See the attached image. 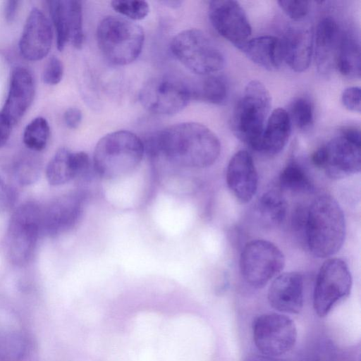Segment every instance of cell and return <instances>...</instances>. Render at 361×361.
Masks as SVG:
<instances>
[{"label": "cell", "mask_w": 361, "mask_h": 361, "mask_svg": "<svg viewBox=\"0 0 361 361\" xmlns=\"http://www.w3.org/2000/svg\"><path fill=\"white\" fill-rule=\"evenodd\" d=\"M142 142L144 151L151 158L163 156L185 168L211 166L221 152L217 136L207 126L195 122L171 126L149 135Z\"/></svg>", "instance_id": "1"}, {"label": "cell", "mask_w": 361, "mask_h": 361, "mask_svg": "<svg viewBox=\"0 0 361 361\" xmlns=\"http://www.w3.org/2000/svg\"><path fill=\"white\" fill-rule=\"evenodd\" d=\"M345 235V217L338 202L329 195L315 198L307 207L303 240L319 258L331 257L341 248Z\"/></svg>", "instance_id": "2"}, {"label": "cell", "mask_w": 361, "mask_h": 361, "mask_svg": "<svg viewBox=\"0 0 361 361\" xmlns=\"http://www.w3.org/2000/svg\"><path fill=\"white\" fill-rule=\"evenodd\" d=\"M144 152L142 140L134 133L114 131L102 137L96 145L93 167L102 178H120L139 165Z\"/></svg>", "instance_id": "3"}, {"label": "cell", "mask_w": 361, "mask_h": 361, "mask_svg": "<svg viewBox=\"0 0 361 361\" xmlns=\"http://www.w3.org/2000/svg\"><path fill=\"white\" fill-rule=\"evenodd\" d=\"M271 105V96L264 85L257 80H252L245 86L233 111L231 121L233 133L257 152Z\"/></svg>", "instance_id": "4"}, {"label": "cell", "mask_w": 361, "mask_h": 361, "mask_svg": "<svg viewBox=\"0 0 361 361\" xmlns=\"http://www.w3.org/2000/svg\"><path fill=\"white\" fill-rule=\"evenodd\" d=\"M99 49L111 63L123 66L133 62L140 54L145 35L142 27L123 17L104 18L97 29Z\"/></svg>", "instance_id": "5"}, {"label": "cell", "mask_w": 361, "mask_h": 361, "mask_svg": "<svg viewBox=\"0 0 361 361\" xmlns=\"http://www.w3.org/2000/svg\"><path fill=\"white\" fill-rule=\"evenodd\" d=\"M360 130L346 127L340 135L317 148L312 155V161L329 178H343L360 171Z\"/></svg>", "instance_id": "6"}, {"label": "cell", "mask_w": 361, "mask_h": 361, "mask_svg": "<svg viewBox=\"0 0 361 361\" xmlns=\"http://www.w3.org/2000/svg\"><path fill=\"white\" fill-rule=\"evenodd\" d=\"M171 50L175 57L194 73L207 75L221 71L224 56L214 42L202 30L188 29L172 39Z\"/></svg>", "instance_id": "7"}, {"label": "cell", "mask_w": 361, "mask_h": 361, "mask_svg": "<svg viewBox=\"0 0 361 361\" xmlns=\"http://www.w3.org/2000/svg\"><path fill=\"white\" fill-rule=\"evenodd\" d=\"M285 264L281 250L266 240H255L243 247L240 257V269L244 280L256 288L264 287L278 275Z\"/></svg>", "instance_id": "8"}, {"label": "cell", "mask_w": 361, "mask_h": 361, "mask_svg": "<svg viewBox=\"0 0 361 361\" xmlns=\"http://www.w3.org/2000/svg\"><path fill=\"white\" fill-rule=\"evenodd\" d=\"M139 101L147 111L159 115H173L182 111L192 99V90L171 75L149 79L139 92Z\"/></svg>", "instance_id": "9"}, {"label": "cell", "mask_w": 361, "mask_h": 361, "mask_svg": "<svg viewBox=\"0 0 361 361\" xmlns=\"http://www.w3.org/2000/svg\"><path fill=\"white\" fill-rule=\"evenodd\" d=\"M352 287V276L347 264L339 258H329L317 276L313 306L320 317L329 314L333 307L346 298Z\"/></svg>", "instance_id": "10"}, {"label": "cell", "mask_w": 361, "mask_h": 361, "mask_svg": "<svg viewBox=\"0 0 361 361\" xmlns=\"http://www.w3.org/2000/svg\"><path fill=\"white\" fill-rule=\"evenodd\" d=\"M252 336L255 346L263 355L275 357L293 348L297 340V329L290 317L269 313L255 319Z\"/></svg>", "instance_id": "11"}, {"label": "cell", "mask_w": 361, "mask_h": 361, "mask_svg": "<svg viewBox=\"0 0 361 361\" xmlns=\"http://www.w3.org/2000/svg\"><path fill=\"white\" fill-rule=\"evenodd\" d=\"M209 18L212 26L236 47L249 39L252 29L246 13L238 1H212Z\"/></svg>", "instance_id": "12"}, {"label": "cell", "mask_w": 361, "mask_h": 361, "mask_svg": "<svg viewBox=\"0 0 361 361\" xmlns=\"http://www.w3.org/2000/svg\"><path fill=\"white\" fill-rule=\"evenodd\" d=\"M39 214L34 205L20 207L12 217L8 231V246L11 259L24 263L31 256L38 237Z\"/></svg>", "instance_id": "13"}, {"label": "cell", "mask_w": 361, "mask_h": 361, "mask_svg": "<svg viewBox=\"0 0 361 361\" xmlns=\"http://www.w3.org/2000/svg\"><path fill=\"white\" fill-rule=\"evenodd\" d=\"M48 6L56 33L59 51L71 42L80 49L83 43L82 4L80 1H49Z\"/></svg>", "instance_id": "14"}, {"label": "cell", "mask_w": 361, "mask_h": 361, "mask_svg": "<svg viewBox=\"0 0 361 361\" xmlns=\"http://www.w3.org/2000/svg\"><path fill=\"white\" fill-rule=\"evenodd\" d=\"M53 39L48 18L38 8H33L25 22L19 42L20 51L27 60L36 61L49 52Z\"/></svg>", "instance_id": "15"}, {"label": "cell", "mask_w": 361, "mask_h": 361, "mask_svg": "<svg viewBox=\"0 0 361 361\" xmlns=\"http://www.w3.org/2000/svg\"><path fill=\"white\" fill-rule=\"evenodd\" d=\"M93 170V164L85 152H71L66 148H61L47 164L46 176L50 185H61L73 179L83 180Z\"/></svg>", "instance_id": "16"}, {"label": "cell", "mask_w": 361, "mask_h": 361, "mask_svg": "<svg viewBox=\"0 0 361 361\" xmlns=\"http://www.w3.org/2000/svg\"><path fill=\"white\" fill-rule=\"evenodd\" d=\"M228 189L242 203L250 202L257 192V172L250 154L240 150L231 158L226 169Z\"/></svg>", "instance_id": "17"}, {"label": "cell", "mask_w": 361, "mask_h": 361, "mask_svg": "<svg viewBox=\"0 0 361 361\" xmlns=\"http://www.w3.org/2000/svg\"><path fill=\"white\" fill-rule=\"evenodd\" d=\"M267 299L269 305L279 312L299 313L304 300L302 274L296 271H289L278 275L269 288Z\"/></svg>", "instance_id": "18"}, {"label": "cell", "mask_w": 361, "mask_h": 361, "mask_svg": "<svg viewBox=\"0 0 361 361\" xmlns=\"http://www.w3.org/2000/svg\"><path fill=\"white\" fill-rule=\"evenodd\" d=\"M34 94V81L30 72L24 67L15 68L11 73L8 94L0 113L13 126L30 107Z\"/></svg>", "instance_id": "19"}, {"label": "cell", "mask_w": 361, "mask_h": 361, "mask_svg": "<svg viewBox=\"0 0 361 361\" xmlns=\"http://www.w3.org/2000/svg\"><path fill=\"white\" fill-rule=\"evenodd\" d=\"M342 35L338 25L333 18L326 17L318 23L314 51L315 63L320 73H327L336 66Z\"/></svg>", "instance_id": "20"}, {"label": "cell", "mask_w": 361, "mask_h": 361, "mask_svg": "<svg viewBox=\"0 0 361 361\" xmlns=\"http://www.w3.org/2000/svg\"><path fill=\"white\" fill-rule=\"evenodd\" d=\"M283 61L294 71H306L314 51V35L309 29L295 28L288 31L281 39Z\"/></svg>", "instance_id": "21"}, {"label": "cell", "mask_w": 361, "mask_h": 361, "mask_svg": "<svg viewBox=\"0 0 361 361\" xmlns=\"http://www.w3.org/2000/svg\"><path fill=\"white\" fill-rule=\"evenodd\" d=\"M253 63L268 71H275L283 62L281 39L274 36H261L237 47Z\"/></svg>", "instance_id": "22"}, {"label": "cell", "mask_w": 361, "mask_h": 361, "mask_svg": "<svg viewBox=\"0 0 361 361\" xmlns=\"http://www.w3.org/2000/svg\"><path fill=\"white\" fill-rule=\"evenodd\" d=\"M290 132L288 112L281 108L274 109L267 118L258 152L268 155L277 154L286 145Z\"/></svg>", "instance_id": "23"}, {"label": "cell", "mask_w": 361, "mask_h": 361, "mask_svg": "<svg viewBox=\"0 0 361 361\" xmlns=\"http://www.w3.org/2000/svg\"><path fill=\"white\" fill-rule=\"evenodd\" d=\"M84 200V195L77 192L56 200L48 211L49 231L56 234L74 227L81 216Z\"/></svg>", "instance_id": "24"}, {"label": "cell", "mask_w": 361, "mask_h": 361, "mask_svg": "<svg viewBox=\"0 0 361 361\" xmlns=\"http://www.w3.org/2000/svg\"><path fill=\"white\" fill-rule=\"evenodd\" d=\"M256 212L262 221L268 226H278L286 219L287 203L280 190H269L259 197Z\"/></svg>", "instance_id": "25"}, {"label": "cell", "mask_w": 361, "mask_h": 361, "mask_svg": "<svg viewBox=\"0 0 361 361\" xmlns=\"http://www.w3.org/2000/svg\"><path fill=\"white\" fill-rule=\"evenodd\" d=\"M336 66L340 73L346 78H360V45L356 39L348 34L343 33Z\"/></svg>", "instance_id": "26"}, {"label": "cell", "mask_w": 361, "mask_h": 361, "mask_svg": "<svg viewBox=\"0 0 361 361\" xmlns=\"http://www.w3.org/2000/svg\"><path fill=\"white\" fill-rule=\"evenodd\" d=\"M279 185L281 190L295 193L307 192L313 189V183L305 169L293 160L282 169Z\"/></svg>", "instance_id": "27"}, {"label": "cell", "mask_w": 361, "mask_h": 361, "mask_svg": "<svg viewBox=\"0 0 361 361\" xmlns=\"http://www.w3.org/2000/svg\"><path fill=\"white\" fill-rule=\"evenodd\" d=\"M228 86L221 75H209L196 89L192 90V98L213 104H221L226 100Z\"/></svg>", "instance_id": "28"}, {"label": "cell", "mask_w": 361, "mask_h": 361, "mask_svg": "<svg viewBox=\"0 0 361 361\" xmlns=\"http://www.w3.org/2000/svg\"><path fill=\"white\" fill-rule=\"evenodd\" d=\"M49 135L50 128L47 121L43 117H37L25 127L23 142L32 150L41 151L46 147Z\"/></svg>", "instance_id": "29"}, {"label": "cell", "mask_w": 361, "mask_h": 361, "mask_svg": "<svg viewBox=\"0 0 361 361\" xmlns=\"http://www.w3.org/2000/svg\"><path fill=\"white\" fill-rule=\"evenodd\" d=\"M290 121L301 130L308 129L313 123L314 109L312 102L305 97L295 99L290 108Z\"/></svg>", "instance_id": "30"}, {"label": "cell", "mask_w": 361, "mask_h": 361, "mask_svg": "<svg viewBox=\"0 0 361 361\" xmlns=\"http://www.w3.org/2000/svg\"><path fill=\"white\" fill-rule=\"evenodd\" d=\"M111 4L114 11L130 20H142L149 12V5L145 1L114 0Z\"/></svg>", "instance_id": "31"}, {"label": "cell", "mask_w": 361, "mask_h": 361, "mask_svg": "<svg viewBox=\"0 0 361 361\" xmlns=\"http://www.w3.org/2000/svg\"><path fill=\"white\" fill-rule=\"evenodd\" d=\"M278 4L284 13L295 20L304 18L310 11L308 1L280 0Z\"/></svg>", "instance_id": "32"}, {"label": "cell", "mask_w": 361, "mask_h": 361, "mask_svg": "<svg viewBox=\"0 0 361 361\" xmlns=\"http://www.w3.org/2000/svg\"><path fill=\"white\" fill-rule=\"evenodd\" d=\"M63 67L61 61L56 56L47 61L42 74L43 81L48 85H56L62 79Z\"/></svg>", "instance_id": "33"}, {"label": "cell", "mask_w": 361, "mask_h": 361, "mask_svg": "<svg viewBox=\"0 0 361 361\" xmlns=\"http://www.w3.org/2000/svg\"><path fill=\"white\" fill-rule=\"evenodd\" d=\"M361 92L358 87L346 88L341 97L343 106L349 111L358 112L361 111Z\"/></svg>", "instance_id": "34"}, {"label": "cell", "mask_w": 361, "mask_h": 361, "mask_svg": "<svg viewBox=\"0 0 361 361\" xmlns=\"http://www.w3.org/2000/svg\"><path fill=\"white\" fill-rule=\"evenodd\" d=\"M330 343H322L314 347L310 354H308L302 361H331L334 358V348Z\"/></svg>", "instance_id": "35"}, {"label": "cell", "mask_w": 361, "mask_h": 361, "mask_svg": "<svg viewBox=\"0 0 361 361\" xmlns=\"http://www.w3.org/2000/svg\"><path fill=\"white\" fill-rule=\"evenodd\" d=\"M82 121V112L75 107L68 109L64 113V121L66 125L71 129L77 128Z\"/></svg>", "instance_id": "36"}, {"label": "cell", "mask_w": 361, "mask_h": 361, "mask_svg": "<svg viewBox=\"0 0 361 361\" xmlns=\"http://www.w3.org/2000/svg\"><path fill=\"white\" fill-rule=\"evenodd\" d=\"M13 126L8 120L0 113V147L8 141Z\"/></svg>", "instance_id": "37"}, {"label": "cell", "mask_w": 361, "mask_h": 361, "mask_svg": "<svg viewBox=\"0 0 361 361\" xmlns=\"http://www.w3.org/2000/svg\"><path fill=\"white\" fill-rule=\"evenodd\" d=\"M18 1H6L4 7V15L6 20L11 22L13 20L16 13Z\"/></svg>", "instance_id": "38"}, {"label": "cell", "mask_w": 361, "mask_h": 361, "mask_svg": "<svg viewBox=\"0 0 361 361\" xmlns=\"http://www.w3.org/2000/svg\"><path fill=\"white\" fill-rule=\"evenodd\" d=\"M247 361H282L277 359H275L274 357H270L267 355H253L247 358Z\"/></svg>", "instance_id": "39"}, {"label": "cell", "mask_w": 361, "mask_h": 361, "mask_svg": "<svg viewBox=\"0 0 361 361\" xmlns=\"http://www.w3.org/2000/svg\"><path fill=\"white\" fill-rule=\"evenodd\" d=\"M6 188L4 182L0 178V207L4 206L5 202H6Z\"/></svg>", "instance_id": "40"}, {"label": "cell", "mask_w": 361, "mask_h": 361, "mask_svg": "<svg viewBox=\"0 0 361 361\" xmlns=\"http://www.w3.org/2000/svg\"><path fill=\"white\" fill-rule=\"evenodd\" d=\"M164 3L166 5H170L171 7H178L180 5V2L177 1H164Z\"/></svg>", "instance_id": "41"}]
</instances>
